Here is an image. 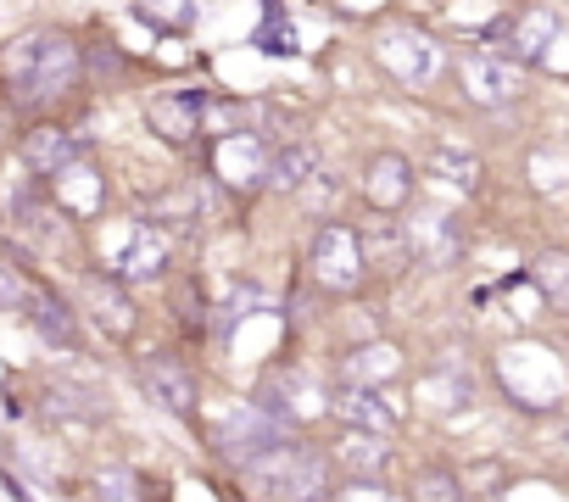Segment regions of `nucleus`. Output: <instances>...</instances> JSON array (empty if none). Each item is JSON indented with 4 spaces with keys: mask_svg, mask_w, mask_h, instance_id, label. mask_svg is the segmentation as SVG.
I'll list each match as a JSON object with an SVG mask.
<instances>
[{
    "mask_svg": "<svg viewBox=\"0 0 569 502\" xmlns=\"http://www.w3.org/2000/svg\"><path fill=\"white\" fill-rule=\"evenodd\" d=\"M0 79H7L18 107H46L79 90L84 79V51L62 29H29L0 51Z\"/></svg>",
    "mask_w": 569,
    "mask_h": 502,
    "instance_id": "obj_1",
    "label": "nucleus"
},
{
    "mask_svg": "<svg viewBox=\"0 0 569 502\" xmlns=\"http://www.w3.org/2000/svg\"><path fill=\"white\" fill-rule=\"evenodd\" d=\"M240 474H246V496L251 502H330V491H336L330 452L325 446H302V441H279L273 452H262Z\"/></svg>",
    "mask_w": 569,
    "mask_h": 502,
    "instance_id": "obj_2",
    "label": "nucleus"
},
{
    "mask_svg": "<svg viewBox=\"0 0 569 502\" xmlns=\"http://www.w3.org/2000/svg\"><path fill=\"white\" fill-rule=\"evenodd\" d=\"M375 62L402 90H430L447 73V46L430 29H419V23H391V29L375 34Z\"/></svg>",
    "mask_w": 569,
    "mask_h": 502,
    "instance_id": "obj_3",
    "label": "nucleus"
},
{
    "mask_svg": "<svg viewBox=\"0 0 569 502\" xmlns=\"http://www.w3.org/2000/svg\"><path fill=\"white\" fill-rule=\"evenodd\" d=\"M279 441H291V424H284L279 413H268L262 402H229L212 424V452L229 458L234 469L257 463L262 452H273Z\"/></svg>",
    "mask_w": 569,
    "mask_h": 502,
    "instance_id": "obj_4",
    "label": "nucleus"
},
{
    "mask_svg": "<svg viewBox=\"0 0 569 502\" xmlns=\"http://www.w3.org/2000/svg\"><path fill=\"white\" fill-rule=\"evenodd\" d=\"M308 269H313V280L330 297H352L369 280V245H363V234L352 223H336L330 218V223H319V234L308 245Z\"/></svg>",
    "mask_w": 569,
    "mask_h": 502,
    "instance_id": "obj_5",
    "label": "nucleus"
},
{
    "mask_svg": "<svg viewBox=\"0 0 569 502\" xmlns=\"http://www.w3.org/2000/svg\"><path fill=\"white\" fill-rule=\"evenodd\" d=\"M268 162H273V145L262 140V129L218 134V145H212V179L223 190H240V195L268 184Z\"/></svg>",
    "mask_w": 569,
    "mask_h": 502,
    "instance_id": "obj_6",
    "label": "nucleus"
},
{
    "mask_svg": "<svg viewBox=\"0 0 569 502\" xmlns=\"http://www.w3.org/2000/svg\"><path fill=\"white\" fill-rule=\"evenodd\" d=\"M458 79H463V96H469L475 107H513V101L525 96V62H519V57L475 51V57H463Z\"/></svg>",
    "mask_w": 569,
    "mask_h": 502,
    "instance_id": "obj_7",
    "label": "nucleus"
},
{
    "mask_svg": "<svg viewBox=\"0 0 569 502\" xmlns=\"http://www.w3.org/2000/svg\"><path fill=\"white\" fill-rule=\"evenodd\" d=\"M408 251H413L419 269H458V258H463V229H458V218L441 212V207L413 212V223H408Z\"/></svg>",
    "mask_w": 569,
    "mask_h": 502,
    "instance_id": "obj_8",
    "label": "nucleus"
},
{
    "mask_svg": "<svg viewBox=\"0 0 569 502\" xmlns=\"http://www.w3.org/2000/svg\"><path fill=\"white\" fill-rule=\"evenodd\" d=\"M146 123H151V134H162L168 145H190V140L201 134V123H207V96H201V90H162V96H151Z\"/></svg>",
    "mask_w": 569,
    "mask_h": 502,
    "instance_id": "obj_9",
    "label": "nucleus"
},
{
    "mask_svg": "<svg viewBox=\"0 0 569 502\" xmlns=\"http://www.w3.org/2000/svg\"><path fill=\"white\" fill-rule=\"evenodd\" d=\"M413 184H419V173L402 151H375L363 168V201L375 212H402L413 201Z\"/></svg>",
    "mask_w": 569,
    "mask_h": 502,
    "instance_id": "obj_10",
    "label": "nucleus"
},
{
    "mask_svg": "<svg viewBox=\"0 0 569 502\" xmlns=\"http://www.w3.org/2000/svg\"><path fill=\"white\" fill-rule=\"evenodd\" d=\"M168 258H173L168 229H162V223H134L129 240H123V251H118V263H112V274H118L123 285H134V280H157V274L168 269Z\"/></svg>",
    "mask_w": 569,
    "mask_h": 502,
    "instance_id": "obj_11",
    "label": "nucleus"
},
{
    "mask_svg": "<svg viewBox=\"0 0 569 502\" xmlns=\"http://www.w3.org/2000/svg\"><path fill=\"white\" fill-rule=\"evenodd\" d=\"M140 385H146V391H151V402H157V408H168L173 419H190V413H196V380H190V369H184L179 358L151 352V358L140 363Z\"/></svg>",
    "mask_w": 569,
    "mask_h": 502,
    "instance_id": "obj_12",
    "label": "nucleus"
},
{
    "mask_svg": "<svg viewBox=\"0 0 569 502\" xmlns=\"http://www.w3.org/2000/svg\"><path fill=\"white\" fill-rule=\"evenodd\" d=\"M336 413H341L352 430L386 435V430L402 419V402H391L386 385H341V391H336Z\"/></svg>",
    "mask_w": 569,
    "mask_h": 502,
    "instance_id": "obj_13",
    "label": "nucleus"
},
{
    "mask_svg": "<svg viewBox=\"0 0 569 502\" xmlns=\"http://www.w3.org/2000/svg\"><path fill=\"white\" fill-rule=\"evenodd\" d=\"M79 157H84V140L68 134V129H57V123H40V129L23 134V162H29L34 173H46V179H57V173L73 168Z\"/></svg>",
    "mask_w": 569,
    "mask_h": 502,
    "instance_id": "obj_14",
    "label": "nucleus"
},
{
    "mask_svg": "<svg viewBox=\"0 0 569 502\" xmlns=\"http://www.w3.org/2000/svg\"><path fill=\"white\" fill-rule=\"evenodd\" d=\"M84 302H90V313H96V324L107 330V335H129L134 330V302H129V291H123V280L112 274V280H101V274H90L84 280Z\"/></svg>",
    "mask_w": 569,
    "mask_h": 502,
    "instance_id": "obj_15",
    "label": "nucleus"
},
{
    "mask_svg": "<svg viewBox=\"0 0 569 502\" xmlns=\"http://www.w3.org/2000/svg\"><path fill=\"white\" fill-rule=\"evenodd\" d=\"M313 173H319V145H313V140H284V145H273V162H268V184H273V190L297 195Z\"/></svg>",
    "mask_w": 569,
    "mask_h": 502,
    "instance_id": "obj_16",
    "label": "nucleus"
},
{
    "mask_svg": "<svg viewBox=\"0 0 569 502\" xmlns=\"http://www.w3.org/2000/svg\"><path fill=\"white\" fill-rule=\"evenodd\" d=\"M552 40H558V12H547V7H530L508 23V51L519 62H541Z\"/></svg>",
    "mask_w": 569,
    "mask_h": 502,
    "instance_id": "obj_17",
    "label": "nucleus"
},
{
    "mask_svg": "<svg viewBox=\"0 0 569 502\" xmlns=\"http://www.w3.org/2000/svg\"><path fill=\"white\" fill-rule=\"evenodd\" d=\"M397 374H402V352L386 347V341L358 347V352H347V363H341V385H386V380H397Z\"/></svg>",
    "mask_w": 569,
    "mask_h": 502,
    "instance_id": "obj_18",
    "label": "nucleus"
},
{
    "mask_svg": "<svg viewBox=\"0 0 569 502\" xmlns=\"http://www.w3.org/2000/svg\"><path fill=\"white\" fill-rule=\"evenodd\" d=\"M51 184H57V201H62L68 212H79V218H84V212H96V207L107 201V184H101V173H96L84 157H79L73 168H62Z\"/></svg>",
    "mask_w": 569,
    "mask_h": 502,
    "instance_id": "obj_19",
    "label": "nucleus"
},
{
    "mask_svg": "<svg viewBox=\"0 0 569 502\" xmlns=\"http://www.w3.org/2000/svg\"><path fill=\"white\" fill-rule=\"evenodd\" d=\"M29 324H34L51 347H73V341H79V319H73L68 302L51 297V291H34V297H29Z\"/></svg>",
    "mask_w": 569,
    "mask_h": 502,
    "instance_id": "obj_20",
    "label": "nucleus"
},
{
    "mask_svg": "<svg viewBox=\"0 0 569 502\" xmlns=\"http://www.w3.org/2000/svg\"><path fill=\"white\" fill-rule=\"evenodd\" d=\"M430 173H436V179H447V184H452V190H463V195H475V190H480V157H475V151L436 145V151H430Z\"/></svg>",
    "mask_w": 569,
    "mask_h": 502,
    "instance_id": "obj_21",
    "label": "nucleus"
},
{
    "mask_svg": "<svg viewBox=\"0 0 569 502\" xmlns=\"http://www.w3.org/2000/svg\"><path fill=\"white\" fill-rule=\"evenodd\" d=\"M530 285H536L541 297H552V302L569 297V251H563V245L536 251V258H530Z\"/></svg>",
    "mask_w": 569,
    "mask_h": 502,
    "instance_id": "obj_22",
    "label": "nucleus"
},
{
    "mask_svg": "<svg viewBox=\"0 0 569 502\" xmlns=\"http://www.w3.org/2000/svg\"><path fill=\"white\" fill-rule=\"evenodd\" d=\"M134 12L151 29H190L196 23V0H134Z\"/></svg>",
    "mask_w": 569,
    "mask_h": 502,
    "instance_id": "obj_23",
    "label": "nucleus"
},
{
    "mask_svg": "<svg viewBox=\"0 0 569 502\" xmlns=\"http://www.w3.org/2000/svg\"><path fill=\"white\" fill-rule=\"evenodd\" d=\"M347 463H352L358 474H380V469H386V441L369 435V430H352V435H347Z\"/></svg>",
    "mask_w": 569,
    "mask_h": 502,
    "instance_id": "obj_24",
    "label": "nucleus"
},
{
    "mask_svg": "<svg viewBox=\"0 0 569 502\" xmlns=\"http://www.w3.org/2000/svg\"><path fill=\"white\" fill-rule=\"evenodd\" d=\"M297 195H302V207H308V212H319V218H330V212H336V195H341V179L319 168V173H313V179H308V184H302Z\"/></svg>",
    "mask_w": 569,
    "mask_h": 502,
    "instance_id": "obj_25",
    "label": "nucleus"
},
{
    "mask_svg": "<svg viewBox=\"0 0 569 502\" xmlns=\"http://www.w3.org/2000/svg\"><path fill=\"white\" fill-rule=\"evenodd\" d=\"M413 502H463V491H458V480L447 469H425L413 480Z\"/></svg>",
    "mask_w": 569,
    "mask_h": 502,
    "instance_id": "obj_26",
    "label": "nucleus"
},
{
    "mask_svg": "<svg viewBox=\"0 0 569 502\" xmlns=\"http://www.w3.org/2000/svg\"><path fill=\"white\" fill-rule=\"evenodd\" d=\"M96 485H101V502H140V485L129 469H107Z\"/></svg>",
    "mask_w": 569,
    "mask_h": 502,
    "instance_id": "obj_27",
    "label": "nucleus"
},
{
    "mask_svg": "<svg viewBox=\"0 0 569 502\" xmlns=\"http://www.w3.org/2000/svg\"><path fill=\"white\" fill-rule=\"evenodd\" d=\"M257 46H262V51H273V57H291V51H297V46H291V29H284L279 18L257 23Z\"/></svg>",
    "mask_w": 569,
    "mask_h": 502,
    "instance_id": "obj_28",
    "label": "nucleus"
},
{
    "mask_svg": "<svg viewBox=\"0 0 569 502\" xmlns=\"http://www.w3.org/2000/svg\"><path fill=\"white\" fill-rule=\"evenodd\" d=\"M29 297H34V285H23L7 263H0V308H29Z\"/></svg>",
    "mask_w": 569,
    "mask_h": 502,
    "instance_id": "obj_29",
    "label": "nucleus"
},
{
    "mask_svg": "<svg viewBox=\"0 0 569 502\" xmlns=\"http://www.w3.org/2000/svg\"><path fill=\"white\" fill-rule=\"evenodd\" d=\"M341 502H397V491H386L380 480H352V485L341 491Z\"/></svg>",
    "mask_w": 569,
    "mask_h": 502,
    "instance_id": "obj_30",
    "label": "nucleus"
},
{
    "mask_svg": "<svg viewBox=\"0 0 569 502\" xmlns=\"http://www.w3.org/2000/svg\"><path fill=\"white\" fill-rule=\"evenodd\" d=\"M336 12H347V18H380L386 0H336Z\"/></svg>",
    "mask_w": 569,
    "mask_h": 502,
    "instance_id": "obj_31",
    "label": "nucleus"
},
{
    "mask_svg": "<svg viewBox=\"0 0 569 502\" xmlns=\"http://www.w3.org/2000/svg\"><path fill=\"white\" fill-rule=\"evenodd\" d=\"M0 485H7V491H12V502H34V496H29V491H23V485H18V480L7 474V469H0Z\"/></svg>",
    "mask_w": 569,
    "mask_h": 502,
    "instance_id": "obj_32",
    "label": "nucleus"
}]
</instances>
